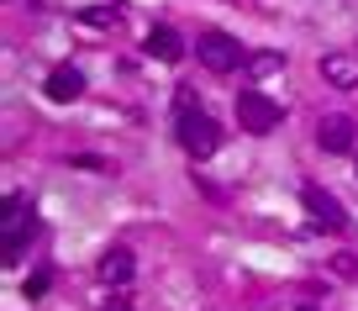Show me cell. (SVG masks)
<instances>
[{"mask_svg":"<svg viewBox=\"0 0 358 311\" xmlns=\"http://www.w3.org/2000/svg\"><path fill=\"white\" fill-rule=\"evenodd\" d=\"M32 227H37L32 200H27V195H11V200H6V212H0V264H16V258H22Z\"/></svg>","mask_w":358,"mask_h":311,"instance_id":"1","label":"cell"},{"mask_svg":"<svg viewBox=\"0 0 358 311\" xmlns=\"http://www.w3.org/2000/svg\"><path fill=\"white\" fill-rule=\"evenodd\" d=\"M280 122H285L280 100H268L264 90H237V127H243V132H253V137H268V132H274Z\"/></svg>","mask_w":358,"mask_h":311,"instance_id":"2","label":"cell"},{"mask_svg":"<svg viewBox=\"0 0 358 311\" xmlns=\"http://www.w3.org/2000/svg\"><path fill=\"white\" fill-rule=\"evenodd\" d=\"M174 137H179V148H185L190 158H211L216 148H222V127H216L206 111H185L174 122Z\"/></svg>","mask_w":358,"mask_h":311,"instance_id":"3","label":"cell"},{"mask_svg":"<svg viewBox=\"0 0 358 311\" xmlns=\"http://www.w3.org/2000/svg\"><path fill=\"white\" fill-rule=\"evenodd\" d=\"M195 58H201L211 74H232V69L243 64V48H237L227 32H201L195 37Z\"/></svg>","mask_w":358,"mask_h":311,"instance_id":"4","label":"cell"},{"mask_svg":"<svg viewBox=\"0 0 358 311\" xmlns=\"http://www.w3.org/2000/svg\"><path fill=\"white\" fill-rule=\"evenodd\" d=\"M301 200H306V216H311L316 227H327V233H343V227H348V212L337 206V195H332V190L306 185V190H301Z\"/></svg>","mask_w":358,"mask_h":311,"instance_id":"5","label":"cell"},{"mask_svg":"<svg viewBox=\"0 0 358 311\" xmlns=\"http://www.w3.org/2000/svg\"><path fill=\"white\" fill-rule=\"evenodd\" d=\"M316 143H322V153H353V116H322L316 122Z\"/></svg>","mask_w":358,"mask_h":311,"instance_id":"6","label":"cell"},{"mask_svg":"<svg viewBox=\"0 0 358 311\" xmlns=\"http://www.w3.org/2000/svg\"><path fill=\"white\" fill-rule=\"evenodd\" d=\"M95 275L106 279V285H132V275H137V258H132V248H111V254H101V264H95Z\"/></svg>","mask_w":358,"mask_h":311,"instance_id":"7","label":"cell"},{"mask_svg":"<svg viewBox=\"0 0 358 311\" xmlns=\"http://www.w3.org/2000/svg\"><path fill=\"white\" fill-rule=\"evenodd\" d=\"M48 100H58V106H69V100H79V95H85V74H79V69L74 64H58L53 69V74H48Z\"/></svg>","mask_w":358,"mask_h":311,"instance_id":"8","label":"cell"},{"mask_svg":"<svg viewBox=\"0 0 358 311\" xmlns=\"http://www.w3.org/2000/svg\"><path fill=\"white\" fill-rule=\"evenodd\" d=\"M322 79L332 90H358V58L353 53H327L322 58Z\"/></svg>","mask_w":358,"mask_h":311,"instance_id":"9","label":"cell"},{"mask_svg":"<svg viewBox=\"0 0 358 311\" xmlns=\"http://www.w3.org/2000/svg\"><path fill=\"white\" fill-rule=\"evenodd\" d=\"M143 48H148V58H164V64H179V58H185V43H179L174 27H153Z\"/></svg>","mask_w":358,"mask_h":311,"instance_id":"10","label":"cell"},{"mask_svg":"<svg viewBox=\"0 0 358 311\" xmlns=\"http://www.w3.org/2000/svg\"><path fill=\"white\" fill-rule=\"evenodd\" d=\"M243 64H248L253 79H268V74H280V69H285V53H248Z\"/></svg>","mask_w":358,"mask_h":311,"instance_id":"11","label":"cell"},{"mask_svg":"<svg viewBox=\"0 0 358 311\" xmlns=\"http://www.w3.org/2000/svg\"><path fill=\"white\" fill-rule=\"evenodd\" d=\"M79 22H85V27H116V22H122V6H116V0H111V6H85Z\"/></svg>","mask_w":358,"mask_h":311,"instance_id":"12","label":"cell"},{"mask_svg":"<svg viewBox=\"0 0 358 311\" xmlns=\"http://www.w3.org/2000/svg\"><path fill=\"white\" fill-rule=\"evenodd\" d=\"M48 285H53V275H48V269H37V275H27L22 296H27V300H37V296H48Z\"/></svg>","mask_w":358,"mask_h":311,"instance_id":"13","label":"cell"},{"mask_svg":"<svg viewBox=\"0 0 358 311\" xmlns=\"http://www.w3.org/2000/svg\"><path fill=\"white\" fill-rule=\"evenodd\" d=\"M174 111H179V116H185V111H201V100H195L190 85H179V90H174Z\"/></svg>","mask_w":358,"mask_h":311,"instance_id":"14","label":"cell"},{"mask_svg":"<svg viewBox=\"0 0 358 311\" xmlns=\"http://www.w3.org/2000/svg\"><path fill=\"white\" fill-rule=\"evenodd\" d=\"M106 311H132V306H127V296H116V300H106Z\"/></svg>","mask_w":358,"mask_h":311,"instance_id":"15","label":"cell"},{"mask_svg":"<svg viewBox=\"0 0 358 311\" xmlns=\"http://www.w3.org/2000/svg\"><path fill=\"white\" fill-rule=\"evenodd\" d=\"M301 311H316V306H301Z\"/></svg>","mask_w":358,"mask_h":311,"instance_id":"16","label":"cell"}]
</instances>
